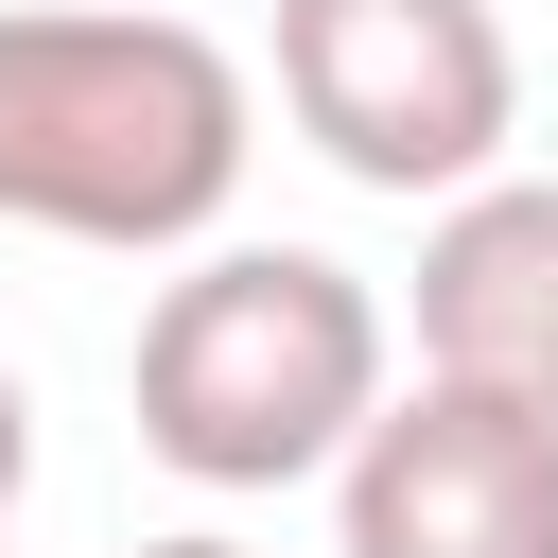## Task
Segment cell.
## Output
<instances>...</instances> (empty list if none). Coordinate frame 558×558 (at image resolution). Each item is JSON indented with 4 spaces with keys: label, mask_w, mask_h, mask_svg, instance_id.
I'll list each match as a JSON object with an SVG mask.
<instances>
[{
    "label": "cell",
    "mask_w": 558,
    "mask_h": 558,
    "mask_svg": "<svg viewBox=\"0 0 558 558\" xmlns=\"http://www.w3.org/2000/svg\"><path fill=\"white\" fill-rule=\"evenodd\" d=\"M140 453L192 488H296L384 418V296L331 244H209L140 314Z\"/></svg>",
    "instance_id": "2"
},
{
    "label": "cell",
    "mask_w": 558,
    "mask_h": 558,
    "mask_svg": "<svg viewBox=\"0 0 558 558\" xmlns=\"http://www.w3.org/2000/svg\"><path fill=\"white\" fill-rule=\"evenodd\" d=\"M262 157V87L227 35L140 0H0V227L174 262L227 227Z\"/></svg>",
    "instance_id": "1"
},
{
    "label": "cell",
    "mask_w": 558,
    "mask_h": 558,
    "mask_svg": "<svg viewBox=\"0 0 558 558\" xmlns=\"http://www.w3.org/2000/svg\"><path fill=\"white\" fill-rule=\"evenodd\" d=\"M140 558H244V541H209V523H192V541H140Z\"/></svg>",
    "instance_id": "7"
},
{
    "label": "cell",
    "mask_w": 558,
    "mask_h": 558,
    "mask_svg": "<svg viewBox=\"0 0 558 558\" xmlns=\"http://www.w3.org/2000/svg\"><path fill=\"white\" fill-rule=\"evenodd\" d=\"M279 122L349 192H471L523 140V52L488 0H279Z\"/></svg>",
    "instance_id": "3"
},
{
    "label": "cell",
    "mask_w": 558,
    "mask_h": 558,
    "mask_svg": "<svg viewBox=\"0 0 558 558\" xmlns=\"http://www.w3.org/2000/svg\"><path fill=\"white\" fill-rule=\"evenodd\" d=\"M349 558H558V401L506 384H384V418L331 453Z\"/></svg>",
    "instance_id": "4"
},
{
    "label": "cell",
    "mask_w": 558,
    "mask_h": 558,
    "mask_svg": "<svg viewBox=\"0 0 558 558\" xmlns=\"http://www.w3.org/2000/svg\"><path fill=\"white\" fill-rule=\"evenodd\" d=\"M418 366L558 401V174H471L418 227Z\"/></svg>",
    "instance_id": "5"
},
{
    "label": "cell",
    "mask_w": 558,
    "mask_h": 558,
    "mask_svg": "<svg viewBox=\"0 0 558 558\" xmlns=\"http://www.w3.org/2000/svg\"><path fill=\"white\" fill-rule=\"evenodd\" d=\"M17 488H35V401H17V366H0V523H17Z\"/></svg>",
    "instance_id": "6"
}]
</instances>
